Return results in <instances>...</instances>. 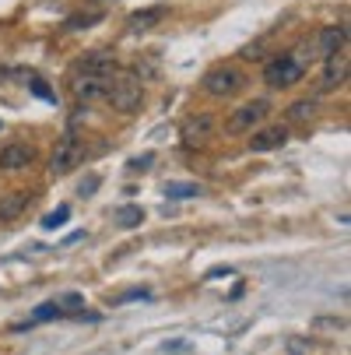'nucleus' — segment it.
<instances>
[{
    "label": "nucleus",
    "instance_id": "f257e3e1",
    "mask_svg": "<svg viewBox=\"0 0 351 355\" xmlns=\"http://www.w3.org/2000/svg\"><path fill=\"white\" fill-rule=\"evenodd\" d=\"M144 98V81H137L130 71H116L106 85V103L116 113H134Z\"/></svg>",
    "mask_w": 351,
    "mask_h": 355
},
{
    "label": "nucleus",
    "instance_id": "aec40b11",
    "mask_svg": "<svg viewBox=\"0 0 351 355\" xmlns=\"http://www.w3.org/2000/svg\"><path fill=\"white\" fill-rule=\"evenodd\" d=\"M95 21H102V15H98V11H91V15H74V18L67 21V28L74 32V28H81V25H95Z\"/></svg>",
    "mask_w": 351,
    "mask_h": 355
},
{
    "label": "nucleus",
    "instance_id": "412c9836",
    "mask_svg": "<svg viewBox=\"0 0 351 355\" xmlns=\"http://www.w3.org/2000/svg\"><path fill=\"white\" fill-rule=\"evenodd\" d=\"M28 88H32V92H35L39 98H46V103H57V95H53V92H49V88H46V81H39V78H32V85H28Z\"/></svg>",
    "mask_w": 351,
    "mask_h": 355
},
{
    "label": "nucleus",
    "instance_id": "a211bd4d",
    "mask_svg": "<svg viewBox=\"0 0 351 355\" xmlns=\"http://www.w3.org/2000/svg\"><path fill=\"white\" fill-rule=\"evenodd\" d=\"M53 317H64V310L57 306V299H53V302H42V306L32 313V320H28V324H42V320H53Z\"/></svg>",
    "mask_w": 351,
    "mask_h": 355
},
{
    "label": "nucleus",
    "instance_id": "2eb2a0df",
    "mask_svg": "<svg viewBox=\"0 0 351 355\" xmlns=\"http://www.w3.org/2000/svg\"><path fill=\"white\" fill-rule=\"evenodd\" d=\"M316 116V98H298V103L288 106V120L291 123H306Z\"/></svg>",
    "mask_w": 351,
    "mask_h": 355
},
{
    "label": "nucleus",
    "instance_id": "9d476101",
    "mask_svg": "<svg viewBox=\"0 0 351 355\" xmlns=\"http://www.w3.org/2000/svg\"><path fill=\"white\" fill-rule=\"evenodd\" d=\"M106 85H109V78H84V74H74V85H71V92H74V98L78 103H106Z\"/></svg>",
    "mask_w": 351,
    "mask_h": 355
},
{
    "label": "nucleus",
    "instance_id": "f3484780",
    "mask_svg": "<svg viewBox=\"0 0 351 355\" xmlns=\"http://www.w3.org/2000/svg\"><path fill=\"white\" fill-rule=\"evenodd\" d=\"M141 222H144V211L134 208V205H127V208L116 211V225H123V229H137Z\"/></svg>",
    "mask_w": 351,
    "mask_h": 355
},
{
    "label": "nucleus",
    "instance_id": "ddd939ff",
    "mask_svg": "<svg viewBox=\"0 0 351 355\" xmlns=\"http://www.w3.org/2000/svg\"><path fill=\"white\" fill-rule=\"evenodd\" d=\"M25 208H28V193H25V190L4 193V197H0V222H15Z\"/></svg>",
    "mask_w": 351,
    "mask_h": 355
},
{
    "label": "nucleus",
    "instance_id": "7ed1b4c3",
    "mask_svg": "<svg viewBox=\"0 0 351 355\" xmlns=\"http://www.w3.org/2000/svg\"><path fill=\"white\" fill-rule=\"evenodd\" d=\"M84 159H88L84 141H81V137H74V134H67V137L57 144L53 159H49V173H53V176H67V173H74Z\"/></svg>",
    "mask_w": 351,
    "mask_h": 355
},
{
    "label": "nucleus",
    "instance_id": "1a4fd4ad",
    "mask_svg": "<svg viewBox=\"0 0 351 355\" xmlns=\"http://www.w3.org/2000/svg\"><path fill=\"white\" fill-rule=\"evenodd\" d=\"M35 162V148L32 144H21V141H11L4 151H0V169L4 173H21Z\"/></svg>",
    "mask_w": 351,
    "mask_h": 355
},
{
    "label": "nucleus",
    "instance_id": "f8f14e48",
    "mask_svg": "<svg viewBox=\"0 0 351 355\" xmlns=\"http://www.w3.org/2000/svg\"><path fill=\"white\" fill-rule=\"evenodd\" d=\"M344 81H348V57H344V53L327 57V71H323V78H320V92H334V88H341Z\"/></svg>",
    "mask_w": 351,
    "mask_h": 355
},
{
    "label": "nucleus",
    "instance_id": "20e7f679",
    "mask_svg": "<svg viewBox=\"0 0 351 355\" xmlns=\"http://www.w3.org/2000/svg\"><path fill=\"white\" fill-rule=\"evenodd\" d=\"M306 78V67L298 64L291 53H278L267 67H264V81L271 85V88H291V85H298Z\"/></svg>",
    "mask_w": 351,
    "mask_h": 355
},
{
    "label": "nucleus",
    "instance_id": "423d86ee",
    "mask_svg": "<svg viewBox=\"0 0 351 355\" xmlns=\"http://www.w3.org/2000/svg\"><path fill=\"white\" fill-rule=\"evenodd\" d=\"M215 116L211 113H193V116H186L183 120V127H179V137H183V144L186 148H204L211 137H215Z\"/></svg>",
    "mask_w": 351,
    "mask_h": 355
},
{
    "label": "nucleus",
    "instance_id": "b1692460",
    "mask_svg": "<svg viewBox=\"0 0 351 355\" xmlns=\"http://www.w3.org/2000/svg\"><path fill=\"white\" fill-rule=\"evenodd\" d=\"M95 187H98V176H91V180H88V183H81V193H91V190H95Z\"/></svg>",
    "mask_w": 351,
    "mask_h": 355
},
{
    "label": "nucleus",
    "instance_id": "6e6552de",
    "mask_svg": "<svg viewBox=\"0 0 351 355\" xmlns=\"http://www.w3.org/2000/svg\"><path fill=\"white\" fill-rule=\"evenodd\" d=\"M344 42H348V28L344 25H327L313 39V53H316V60H327L334 53H344Z\"/></svg>",
    "mask_w": 351,
    "mask_h": 355
},
{
    "label": "nucleus",
    "instance_id": "0eeeda50",
    "mask_svg": "<svg viewBox=\"0 0 351 355\" xmlns=\"http://www.w3.org/2000/svg\"><path fill=\"white\" fill-rule=\"evenodd\" d=\"M120 71L116 57L106 53V49H91V53H81V60L74 64V74H84V78H113Z\"/></svg>",
    "mask_w": 351,
    "mask_h": 355
},
{
    "label": "nucleus",
    "instance_id": "4be33fe9",
    "mask_svg": "<svg viewBox=\"0 0 351 355\" xmlns=\"http://www.w3.org/2000/svg\"><path fill=\"white\" fill-rule=\"evenodd\" d=\"M57 306H60V310H64V306H84V299H81L78 292H67V295L57 299Z\"/></svg>",
    "mask_w": 351,
    "mask_h": 355
},
{
    "label": "nucleus",
    "instance_id": "f03ea898",
    "mask_svg": "<svg viewBox=\"0 0 351 355\" xmlns=\"http://www.w3.org/2000/svg\"><path fill=\"white\" fill-rule=\"evenodd\" d=\"M242 85H246L242 71H235V67H228V64L211 67L204 78H200V88H204L208 95H215V98H232L235 92H242Z\"/></svg>",
    "mask_w": 351,
    "mask_h": 355
},
{
    "label": "nucleus",
    "instance_id": "6ab92c4d",
    "mask_svg": "<svg viewBox=\"0 0 351 355\" xmlns=\"http://www.w3.org/2000/svg\"><path fill=\"white\" fill-rule=\"evenodd\" d=\"M67 218H71V208H67V205H60L57 211H49V215L42 218V229H60Z\"/></svg>",
    "mask_w": 351,
    "mask_h": 355
},
{
    "label": "nucleus",
    "instance_id": "39448f33",
    "mask_svg": "<svg viewBox=\"0 0 351 355\" xmlns=\"http://www.w3.org/2000/svg\"><path fill=\"white\" fill-rule=\"evenodd\" d=\"M267 116H271V103H267V98H253V103L239 106L228 116V134H246V130H253L257 123H264Z\"/></svg>",
    "mask_w": 351,
    "mask_h": 355
},
{
    "label": "nucleus",
    "instance_id": "5701e85b",
    "mask_svg": "<svg viewBox=\"0 0 351 355\" xmlns=\"http://www.w3.org/2000/svg\"><path fill=\"white\" fill-rule=\"evenodd\" d=\"M152 162H155V155H141V159H130V166H127V169H130V173H144Z\"/></svg>",
    "mask_w": 351,
    "mask_h": 355
},
{
    "label": "nucleus",
    "instance_id": "4468645a",
    "mask_svg": "<svg viewBox=\"0 0 351 355\" xmlns=\"http://www.w3.org/2000/svg\"><path fill=\"white\" fill-rule=\"evenodd\" d=\"M165 18V8H147V11H137V15H130V32H147V28H155L159 21Z\"/></svg>",
    "mask_w": 351,
    "mask_h": 355
},
{
    "label": "nucleus",
    "instance_id": "dca6fc26",
    "mask_svg": "<svg viewBox=\"0 0 351 355\" xmlns=\"http://www.w3.org/2000/svg\"><path fill=\"white\" fill-rule=\"evenodd\" d=\"M204 190H200L197 183H165V197L172 200H190V197H200Z\"/></svg>",
    "mask_w": 351,
    "mask_h": 355
},
{
    "label": "nucleus",
    "instance_id": "9b49d317",
    "mask_svg": "<svg viewBox=\"0 0 351 355\" xmlns=\"http://www.w3.org/2000/svg\"><path fill=\"white\" fill-rule=\"evenodd\" d=\"M285 141H288V127L274 123V127H264V130L253 134L249 151H278V148H285Z\"/></svg>",
    "mask_w": 351,
    "mask_h": 355
}]
</instances>
